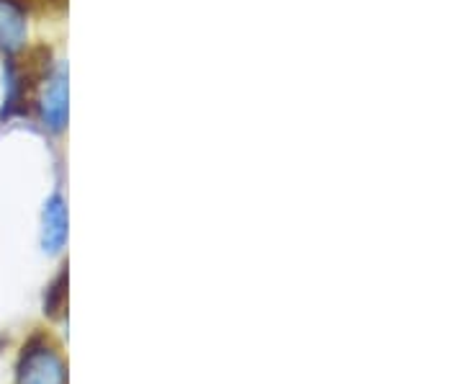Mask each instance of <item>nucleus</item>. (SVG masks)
Segmentation results:
<instances>
[{"label":"nucleus","instance_id":"nucleus-1","mask_svg":"<svg viewBox=\"0 0 463 384\" xmlns=\"http://www.w3.org/2000/svg\"><path fill=\"white\" fill-rule=\"evenodd\" d=\"M16 384H67L62 356L47 341H32L18 359Z\"/></svg>","mask_w":463,"mask_h":384},{"label":"nucleus","instance_id":"nucleus-2","mask_svg":"<svg viewBox=\"0 0 463 384\" xmlns=\"http://www.w3.org/2000/svg\"><path fill=\"white\" fill-rule=\"evenodd\" d=\"M39 117L52 134L65 132L67 127V67L57 65L47 72L39 96Z\"/></svg>","mask_w":463,"mask_h":384},{"label":"nucleus","instance_id":"nucleus-3","mask_svg":"<svg viewBox=\"0 0 463 384\" xmlns=\"http://www.w3.org/2000/svg\"><path fill=\"white\" fill-rule=\"evenodd\" d=\"M29 21L26 11L16 0H0V54L14 57L26 47Z\"/></svg>","mask_w":463,"mask_h":384},{"label":"nucleus","instance_id":"nucleus-4","mask_svg":"<svg viewBox=\"0 0 463 384\" xmlns=\"http://www.w3.org/2000/svg\"><path fill=\"white\" fill-rule=\"evenodd\" d=\"M67 243V204L54 194L42 212V248L47 253H60Z\"/></svg>","mask_w":463,"mask_h":384},{"label":"nucleus","instance_id":"nucleus-5","mask_svg":"<svg viewBox=\"0 0 463 384\" xmlns=\"http://www.w3.org/2000/svg\"><path fill=\"white\" fill-rule=\"evenodd\" d=\"M26 109V81L18 65L8 57L3 67V109H0V121L24 114Z\"/></svg>","mask_w":463,"mask_h":384},{"label":"nucleus","instance_id":"nucleus-6","mask_svg":"<svg viewBox=\"0 0 463 384\" xmlns=\"http://www.w3.org/2000/svg\"><path fill=\"white\" fill-rule=\"evenodd\" d=\"M65 284L67 276L65 274H60V276L54 279V284L50 286V292H47V297H44V312H47V315H57V312H60L62 300H65Z\"/></svg>","mask_w":463,"mask_h":384}]
</instances>
